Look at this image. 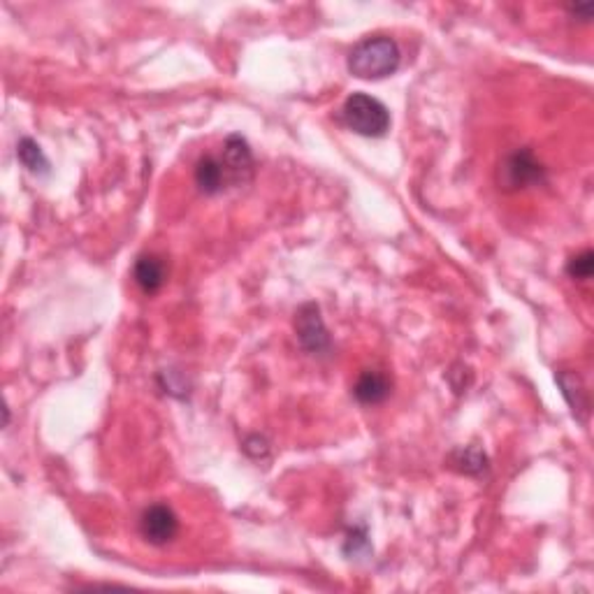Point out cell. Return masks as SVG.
<instances>
[{"label": "cell", "instance_id": "obj_1", "mask_svg": "<svg viewBox=\"0 0 594 594\" xmlns=\"http://www.w3.org/2000/svg\"><path fill=\"white\" fill-rule=\"evenodd\" d=\"M402 54L393 38L374 35L354 47L348 54V70L358 79H383L397 73Z\"/></svg>", "mask_w": 594, "mask_h": 594}, {"label": "cell", "instance_id": "obj_2", "mask_svg": "<svg viewBox=\"0 0 594 594\" xmlns=\"http://www.w3.org/2000/svg\"><path fill=\"white\" fill-rule=\"evenodd\" d=\"M344 124L354 133L363 137H383L390 130V112L381 100L367 96V93H354L348 96L342 109Z\"/></svg>", "mask_w": 594, "mask_h": 594}, {"label": "cell", "instance_id": "obj_3", "mask_svg": "<svg viewBox=\"0 0 594 594\" xmlns=\"http://www.w3.org/2000/svg\"><path fill=\"white\" fill-rule=\"evenodd\" d=\"M544 177V165L538 163L529 149H518L499 165V186L506 191H520L528 186L541 184Z\"/></svg>", "mask_w": 594, "mask_h": 594}, {"label": "cell", "instance_id": "obj_4", "mask_svg": "<svg viewBox=\"0 0 594 594\" xmlns=\"http://www.w3.org/2000/svg\"><path fill=\"white\" fill-rule=\"evenodd\" d=\"M295 332L297 339L307 348L309 354L326 355L330 351V332H328L319 304L307 302L295 311Z\"/></svg>", "mask_w": 594, "mask_h": 594}, {"label": "cell", "instance_id": "obj_5", "mask_svg": "<svg viewBox=\"0 0 594 594\" xmlns=\"http://www.w3.org/2000/svg\"><path fill=\"white\" fill-rule=\"evenodd\" d=\"M140 532L152 546H165L179 532V520L170 506L153 504L142 513Z\"/></svg>", "mask_w": 594, "mask_h": 594}, {"label": "cell", "instance_id": "obj_6", "mask_svg": "<svg viewBox=\"0 0 594 594\" xmlns=\"http://www.w3.org/2000/svg\"><path fill=\"white\" fill-rule=\"evenodd\" d=\"M221 165L225 170V177L232 184H244L253 174V153L249 142L241 135H231L223 144V158Z\"/></svg>", "mask_w": 594, "mask_h": 594}, {"label": "cell", "instance_id": "obj_7", "mask_svg": "<svg viewBox=\"0 0 594 594\" xmlns=\"http://www.w3.org/2000/svg\"><path fill=\"white\" fill-rule=\"evenodd\" d=\"M354 395L360 404H381L390 395V381L381 371L367 370L358 376L354 386Z\"/></svg>", "mask_w": 594, "mask_h": 594}, {"label": "cell", "instance_id": "obj_8", "mask_svg": "<svg viewBox=\"0 0 594 594\" xmlns=\"http://www.w3.org/2000/svg\"><path fill=\"white\" fill-rule=\"evenodd\" d=\"M133 276L137 281V286L144 293H158L163 288L165 279H168V272H165V263L158 256H142L137 258L133 269Z\"/></svg>", "mask_w": 594, "mask_h": 594}, {"label": "cell", "instance_id": "obj_9", "mask_svg": "<svg viewBox=\"0 0 594 594\" xmlns=\"http://www.w3.org/2000/svg\"><path fill=\"white\" fill-rule=\"evenodd\" d=\"M557 383H560L562 395H564L566 404L572 406L573 415L585 421L590 414V399L588 393H585L581 376L573 374V371H557Z\"/></svg>", "mask_w": 594, "mask_h": 594}, {"label": "cell", "instance_id": "obj_10", "mask_svg": "<svg viewBox=\"0 0 594 594\" xmlns=\"http://www.w3.org/2000/svg\"><path fill=\"white\" fill-rule=\"evenodd\" d=\"M196 184L202 193L207 196H216L225 188L228 184V177H225V170L221 165L219 158L205 156L200 158V163L196 168Z\"/></svg>", "mask_w": 594, "mask_h": 594}, {"label": "cell", "instance_id": "obj_11", "mask_svg": "<svg viewBox=\"0 0 594 594\" xmlns=\"http://www.w3.org/2000/svg\"><path fill=\"white\" fill-rule=\"evenodd\" d=\"M17 158L22 161V165L29 170V172L39 174V177L49 174V161H47V156L42 153L38 142L31 140V137H23V140L17 144Z\"/></svg>", "mask_w": 594, "mask_h": 594}, {"label": "cell", "instance_id": "obj_12", "mask_svg": "<svg viewBox=\"0 0 594 594\" xmlns=\"http://www.w3.org/2000/svg\"><path fill=\"white\" fill-rule=\"evenodd\" d=\"M453 462L458 469L465 471V474H474V476H478V474L488 469V458H485V453H481L476 446H467V449L458 450V453L453 455Z\"/></svg>", "mask_w": 594, "mask_h": 594}, {"label": "cell", "instance_id": "obj_13", "mask_svg": "<svg viewBox=\"0 0 594 594\" xmlns=\"http://www.w3.org/2000/svg\"><path fill=\"white\" fill-rule=\"evenodd\" d=\"M566 272H569L572 279H578V281L590 279L594 272V253L588 249V251L573 256V258L569 260V265H566Z\"/></svg>", "mask_w": 594, "mask_h": 594}, {"label": "cell", "instance_id": "obj_14", "mask_svg": "<svg viewBox=\"0 0 594 594\" xmlns=\"http://www.w3.org/2000/svg\"><path fill=\"white\" fill-rule=\"evenodd\" d=\"M573 17H578V22L588 23L592 19V3H585V5H572L569 7Z\"/></svg>", "mask_w": 594, "mask_h": 594}]
</instances>
